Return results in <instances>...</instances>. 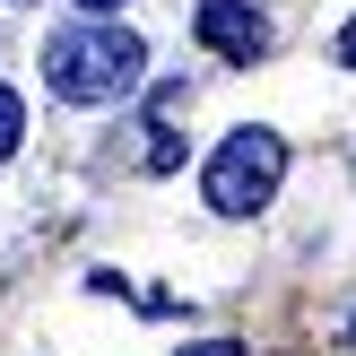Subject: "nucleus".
<instances>
[{"mask_svg": "<svg viewBox=\"0 0 356 356\" xmlns=\"http://www.w3.org/2000/svg\"><path fill=\"white\" fill-rule=\"evenodd\" d=\"M348 348H356V322H348Z\"/></svg>", "mask_w": 356, "mask_h": 356, "instance_id": "obj_8", "label": "nucleus"}, {"mask_svg": "<svg viewBox=\"0 0 356 356\" xmlns=\"http://www.w3.org/2000/svg\"><path fill=\"white\" fill-rule=\"evenodd\" d=\"M191 26H200V44L226 52V61H261V52H270V17H261L252 0H200Z\"/></svg>", "mask_w": 356, "mask_h": 356, "instance_id": "obj_3", "label": "nucleus"}, {"mask_svg": "<svg viewBox=\"0 0 356 356\" xmlns=\"http://www.w3.org/2000/svg\"><path fill=\"white\" fill-rule=\"evenodd\" d=\"M174 356H243V339H191V348H174Z\"/></svg>", "mask_w": 356, "mask_h": 356, "instance_id": "obj_5", "label": "nucleus"}, {"mask_svg": "<svg viewBox=\"0 0 356 356\" xmlns=\"http://www.w3.org/2000/svg\"><path fill=\"white\" fill-rule=\"evenodd\" d=\"M139 61H148V44H139L131 26H61L44 35V87L70 104H113L139 87Z\"/></svg>", "mask_w": 356, "mask_h": 356, "instance_id": "obj_1", "label": "nucleus"}, {"mask_svg": "<svg viewBox=\"0 0 356 356\" xmlns=\"http://www.w3.org/2000/svg\"><path fill=\"white\" fill-rule=\"evenodd\" d=\"M17 139H26V104L0 87V156H17Z\"/></svg>", "mask_w": 356, "mask_h": 356, "instance_id": "obj_4", "label": "nucleus"}, {"mask_svg": "<svg viewBox=\"0 0 356 356\" xmlns=\"http://www.w3.org/2000/svg\"><path fill=\"white\" fill-rule=\"evenodd\" d=\"M79 9H96V17H104V9H122V0H79Z\"/></svg>", "mask_w": 356, "mask_h": 356, "instance_id": "obj_7", "label": "nucleus"}, {"mask_svg": "<svg viewBox=\"0 0 356 356\" xmlns=\"http://www.w3.org/2000/svg\"><path fill=\"white\" fill-rule=\"evenodd\" d=\"M278 183H287V139L278 131H235L226 139L218 156H209V209H218V218H252V209H270L278 200Z\"/></svg>", "mask_w": 356, "mask_h": 356, "instance_id": "obj_2", "label": "nucleus"}, {"mask_svg": "<svg viewBox=\"0 0 356 356\" xmlns=\"http://www.w3.org/2000/svg\"><path fill=\"white\" fill-rule=\"evenodd\" d=\"M339 61L356 70V17H348V26H339Z\"/></svg>", "mask_w": 356, "mask_h": 356, "instance_id": "obj_6", "label": "nucleus"}]
</instances>
